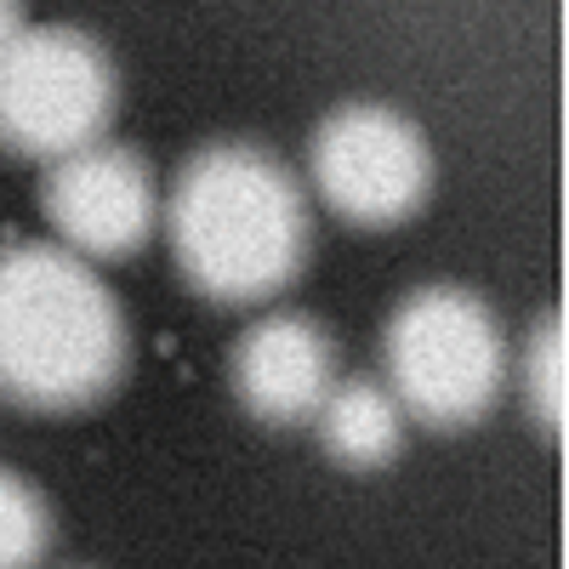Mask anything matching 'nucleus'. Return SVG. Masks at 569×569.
Instances as JSON below:
<instances>
[{
	"mask_svg": "<svg viewBox=\"0 0 569 569\" xmlns=\"http://www.w3.org/2000/svg\"><path fill=\"white\" fill-rule=\"evenodd\" d=\"M46 547H52V512H46V496L23 479V472L0 467V569L40 563Z\"/></svg>",
	"mask_w": 569,
	"mask_h": 569,
	"instance_id": "nucleus-9",
	"label": "nucleus"
},
{
	"mask_svg": "<svg viewBox=\"0 0 569 569\" xmlns=\"http://www.w3.org/2000/svg\"><path fill=\"white\" fill-rule=\"evenodd\" d=\"M29 23H23V7H18V0H0V58H7V46L23 34Z\"/></svg>",
	"mask_w": 569,
	"mask_h": 569,
	"instance_id": "nucleus-11",
	"label": "nucleus"
},
{
	"mask_svg": "<svg viewBox=\"0 0 569 569\" xmlns=\"http://www.w3.org/2000/svg\"><path fill=\"white\" fill-rule=\"evenodd\" d=\"M120 109V69L91 34L46 23L23 29L0 58V149L63 160L103 142Z\"/></svg>",
	"mask_w": 569,
	"mask_h": 569,
	"instance_id": "nucleus-4",
	"label": "nucleus"
},
{
	"mask_svg": "<svg viewBox=\"0 0 569 569\" xmlns=\"http://www.w3.org/2000/svg\"><path fill=\"white\" fill-rule=\"evenodd\" d=\"M388 388L427 427L485 421L507 388V337L485 297L421 284L388 325Z\"/></svg>",
	"mask_w": 569,
	"mask_h": 569,
	"instance_id": "nucleus-3",
	"label": "nucleus"
},
{
	"mask_svg": "<svg viewBox=\"0 0 569 569\" xmlns=\"http://www.w3.org/2000/svg\"><path fill=\"white\" fill-rule=\"evenodd\" d=\"M319 427V445L337 467L370 472V467H388L405 445V405L393 399L388 382L376 376H337L330 393L313 410Z\"/></svg>",
	"mask_w": 569,
	"mask_h": 569,
	"instance_id": "nucleus-8",
	"label": "nucleus"
},
{
	"mask_svg": "<svg viewBox=\"0 0 569 569\" xmlns=\"http://www.w3.org/2000/svg\"><path fill=\"white\" fill-rule=\"evenodd\" d=\"M330 382H337V342L308 313H268L233 348V393L257 421H313Z\"/></svg>",
	"mask_w": 569,
	"mask_h": 569,
	"instance_id": "nucleus-7",
	"label": "nucleus"
},
{
	"mask_svg": "<svg viewBox=\"0 0 569 569\" xmlns=\"http://www.w3.org/2000/svg\"><path fill=\"white\" fill-rule=\"evenodd\" d=\"M313 188L359 228H393L433 194V149L388 103H348L313 131Z\"/></svg>",
	"mask_w": 569,
	"mask_h": 569,
	"instance_id": "nucleus-5",
	"label": "nucleus"
},
{
	"mask_svg": "<svg viewBox=\"0 0 569 569\" xmlns=\"http://www.w3.org/2000/svg\"><path fill=\"white\" fill-rule=\"evenodd\" d=\"M171 257L206 302L251 308L308 262L302 182L257 142H211L171 182Z\"/></svg>",
	"mask_w": 569,
	"mask_h": 569,
	"instance_id": "nucleus-2",
	"label": "nucleus"
},
{
	"mask_svg": "<svg viewBox=\"0 0 569 569\" xmlns=\"http://www.w3.org/2000/svg\"><path fill=\"white\" fill-rule=\"evenodd\" d=\"M131 365L126 308L69 246H0V399L34 416L103 405Z\"/></svg>",
	"mask_w": 569,
	"mask_h": 569,
	"instance_id": "nucleus-1",
	"label": "nucleus"
},
{
	"mask_svg": "<svg viewBox=\"0 0 569 569\" xmlns=\"http://www.w3.org/2000/svg\"><path fill=\"white\" fill-rule=\"evenodd\" d=\"M40 206L69 251H80L86 262H120L149 246L160 222V188L137 149L103 137L52 160L40 182Z\"/></svg>",
	"mask_w": 569,
	"mask_h": 569,
	"instance_id": "nucleus-6",
	"label": "nucleus"
},
{
	"mask_svg": "<svg viewBox=\"0 0 569 569\" xmlns=\"http://www.w3.org/2000/svg\"><path fill=\"white\" fill-rule=\"evenodd\" d=\"M518 376H525L530 416L558 439L563 433V313H541V325L530 330V342H525V365H518Z\"/></svg>",
	"mask_w": 569,
	"mask_h": 569,
	"instance_id": "nucleus-10",
	"label": "nucleus"
}]
</instances>
